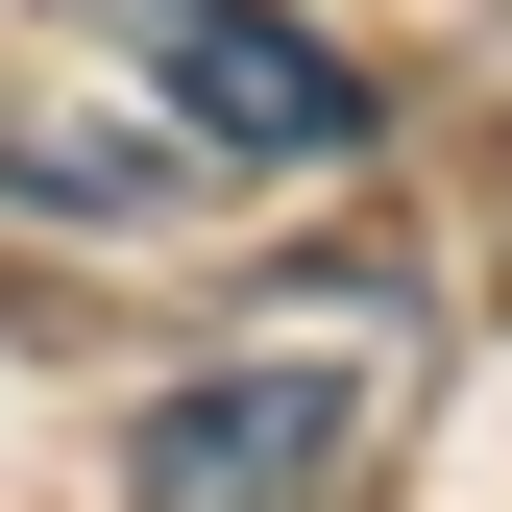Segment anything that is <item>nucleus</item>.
<instances>
[{"instance_id":"obj_1","label":"nucleus","mask_w":512,"mask_h":512,"mask_svg":"<svg viewBox=\"0 0 512 512\" xmlns=\"http://www.w3.org/2000/svg\"><path fill=\"white\" fill-rule=\"evenodd\" d=\"M98 49L171 98V147H220V171H366V74L293 0H98Z\"/></svg>"},{"instance_id":"obj_2","label":"nucleus","mask_w":512,"mask_h":512,"mask_svg":"<svg viewBox=\"0 0 512 512\" xmlns=\"http://www.w3.org/2000/svg\"><path fill=\"white\" fill-rule=\"evenodd\" d=\"M342 464H366V391H342V366H196V391L122 439L147 512H342Z\"/></svg>"}]
</instances>
